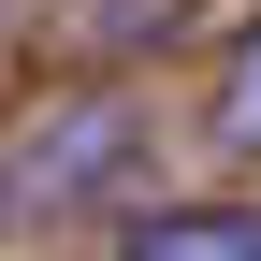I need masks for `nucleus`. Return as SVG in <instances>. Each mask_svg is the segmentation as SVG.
<instances>
[{
    "label": "nucleus",
    "instance_id": "f257e3e1",
    "mask_svg": "<svg viewBox=\"0 0 261 261\" xmlns=\"http://www.w3.org/2000/svg\"><path fill=\"white\" fill-rule=\"evenodd\" d=\"M130 261H261V218L247 203H174V218L130 232Z\"/></svg>",
    "mask_w": 261,
    "mask_h": 261
},
{
    "label": "nucleus",
    "instance_id": "f03ea898",
    "mask_svg": "<svg viewBox=\"0 0 261 261\" xmlns=\"http://www.w3.org/2000/svg\"><path fill=\"white\" fill-rule=\"evenodd\" d=\"M218 145H247V160H261V29L232 44V73H218Z\"/></svg>",
    "mask_w": 261,
    "mask_h": 261
}]
</instances>
